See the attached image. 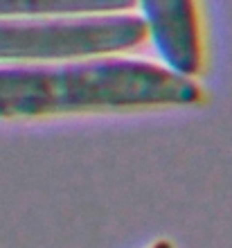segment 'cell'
I'll list each match as a JSON object with an SVG mask.
<instances>
[{
    "mask_svg": "<svg viewBox=\"0 0 232 248\" xmlns=\"http://www.w3.org/2000/svg\"><path fill=\"white\" fill-rule=\"evenodd\" d=\"M205 102L192 77L136 59L0 68V120L183 108Z\"/></svg>",
    "mask_w": 232,
    "mask_h": 248,
    "instance_id": "6da1fadb",
    "label": "cell"
},
{
    "mask_svg": "<svg viewBox=\"0 0 232 248\" xmlns=\"http://www.w3.org/2000/svg\"><path fill=\"white\" fill-rule=\"evenodd\" d=\"M151 248H174V244L167 242V239H160V242H155Z\"/></svg>",
    "mask_w": 232,
    "mask_h": 248,
    "instance_id": "5b68a950",
    "label": "cell"
},
{
    "mask_svg": "<svg viewBox=\"0 0 232 248\" xmlns=\"http://www.w3.org/2000/svg\"><path fill=\"white\" fill-rule=\"evenodd\" d=\"M138 16L93 14L54 20H0V61H61L129 52L144 46Z\"/></svg>",
    "mask_w": 232,
    "mask_h": 248,
    "instance_id": "7a4b0ae2",
    "label": "cell"
},
{
    "mask_svg": "<svg viewBox=\"0 0 232 248\" xmlns=\"http://www.w3.org/2000/svg\"><path fill=\"white\" fill-rule=\"evenodd\" d=\"M136 5L138 0H0V20L120 14Z\"/></svg>",
    "mask_w": 232,
    "mask_h": 248,
    "instance_id": "277c9868",
    "label": "cell"
},
{
    "mask_svg": "<svg viewBox=\"0 0 232 248\" xmlns=\"http://www.w3.org/2000/svg\"><path fill=\"white\" fill-rule=\"evenodd\" d=\"M144 25L169 70L196 77L205 68V32L199 0H140Z\"/></svg>",
    "mask_w": 232,
    "mask_h": 248,
    "instance_id": "3957f363",
    "label": "cell"
}]
</instances>
